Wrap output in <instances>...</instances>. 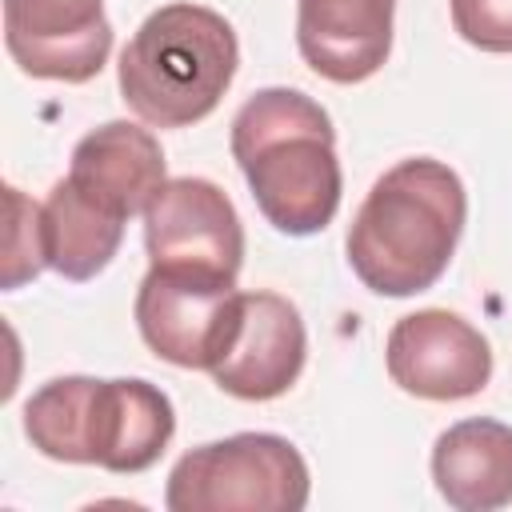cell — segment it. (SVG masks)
Here are the masks:
<instances>
[{
  "instance_id": "ba28073f",
  "label": "cell",
  "mask_w": 512,
  "mask_h": 512,
  "mask_svg": "<svg viewBox=\"0 0 512 512\" xmlns=\"http://www.w3.org/2000/svg\"><path fill=\"white\" fill-rule=\"evenodd\" d=\"M392 384L420 400H468L492 380V348L464 316L424 308L400 316L384 344Z\"/></svg>"
},
{
  "instance_id": "52a82bcc",
  "label": "cell",
  "mask_w": 512,
  "mask_h": 512,
  "mask_svg": "<svg viewBox=\"0 0 512 512\" xmlns=\"http://www.w3.org/2000/svg\"><path fill=\"white\" fill-rule=\"evenodd\" d=\"M144 248L156 268L236 280L244 228L224 188L200 176H176L144 208Z\"/></svg>"
},
{
  "instance_id": "9a60e30c",
  "label": "cell",
  "mask_w": 512,
  "mask_h": 512,
  "mask_svg": "<svg viewBox=\"0 0 512 512\" xmlns=\"http://www.w3.org/2000/svg\"><path fill=\"white\" fill-rule=\"evenodd\" d=\"M8 192V248H4V288H20L24 280H32L40 268H48L44 256V216L40 204H32L20 188H4Z\"/></svg>"
},
{
  "instance_id": "3957f363",
  "label": "cell",
  "mask_w": 512,
  "mask_h": 512,
  "mask_svg": "<svg viewBox=\"0 0 512 512\" xmlns=\"http://www.w3.org/2000/svg\"><path fill=\"white\" fill-rule=\"evenodd\" d=\"M24 432L48 460L132 476L164 456L176 432V408L148 380L56 376L28 396Z\"/></svg>"
},
{
  "instance_id": "30bf717a",
  "label": "cell",
  "mask_w": 512,
  "mask_h": 512,
  "mask_svg": "<svg viewBox=\"0 0 512 512\" xmlns=\"http://www.w3.org/2000/svg\"><path fill=\"white\" fill-rule=\"evenodd\" d=\"M308 332L288 296L240 292L236 328L212 364V380L240 400H276L304 372Z\"/></svg>"
},
{
  "instance_id": "9c48e42d",
  "label": "cell",
  "mask_w": 512,
  "mask_h": 512,
  "mask_svg": "<svg viewBox=\"0 0 512 512\" xmlns=\"http://www.w3.org/2000/svg\"><path fill=\"white\" fill-rule=\"evenodd\" d=\"M4 44L36 80L84 84L112 52L104 0H4Z\"/></svg>"
},
{
  "instance_id": "5b68a950",
  "label": "cell",
  "mask_w": 512,
  "mask_h": 512,
  "mask_svg": "<svg viewBox=\"0 0 512 512\" xmlns=\"http://www.w3.org/2000/svg\"><path fill=\"white\" fill-rule=\"evenodd\" d=\"M168 512H300L308 504L304 456L272 432H236L176 460Z\"/></svg>"
},
{
  "instance_id": "6da1fadb",
  "label": "cell",
  "mask_w": 512,
  "mask_h": 512,
  "mask_svg": "<svg viewBox=\"0 0 512 512\" xmlns=\"http://www.w3.org/2000/svg\"><path fill=\"white\" fill-rule=\"evenodd\" d=\"M468 216L460 176L412 156L388 168L364 196L348 228V264L380 296L428 292L452 264Z\"/></svg>"
},
{
  "instance_id": "7a4b0ae2",
  "label": "cell",
  "mask_w": 512,
  "mask_h": 512,
  "mask_svg": "<svg viewBox=\"0 0 512 512\" xmlns=\"http://www.w3.org/2000/svg\"><path fill=\"white\" fill-rule=\"evenodd\" d=\"M232 156L264 220L288 236H312L340 208L336 128L296 88H260L232 120Z\"/></svg>"
},
{
  "instance_id": "2e32d148",
  "label": "cell",
  "mask_w": 512,
  "mask_h": 512,
  "mask_svg": "<svg viewBox=\"0 0 512 512\" xmlns=\"http://www.w3.org/2000/svg\"><path fill=\"white\" fill-rule=\"evenodd\" d=\"M452 28L480 52H512V0H448Z\"/></svg>"
},
{
  "instance_id": "277c9868",
  "label": "cell",
  "mask_w": 512,
  "mask_h": 512,
  "mask_svg": "<svg viewBox=\"0 0 512 512\" xmlns=\"http://www.w3.org/2000/svg\"><path fill=\"white\" fill-rule=\"evenodd\" d=\"M236 64V28L220 12L164 4L120 52V96L152 128H188L220 104Z\"/></svg>"
},
{
  "instance_id": "8fae6325",
  "label": "cell",
  "mask_w": 512,
  "mask_h": 512,
  "mask_svg": "<svg viewBox=\"0 0 512 512\" xmlns=\"http://www.w3.org/2000/svg\"><path fill=\"white\" fill-rule=\"evenodd\" d=\"M396 0H296V48L332 84L376 76L392 52Z\"/></svg>"
},
{
  "instance_id": "7c38bea8",
  "label": "cell",
  "mask_w": 512,
  "mask_h": 512,
  "mask_svg": "<svg viewBox=\"0 0 512 512\" xmlns=\"http://www.w3.org/2000/svg\"><path fill=\"white\" fill-rule=\"evenodd\" d=\"M68 180L88 196H96L100 204L116 208L120 216H136L164 188L168 176H164V152L148 128L128 120H108L72 148Z\"/></svg>"
},
{
  "instance_id": "8992f818",
  "label": "cell",
  "mask_w": 512,
  "mask_h": 512,
  "mask_svg": "<svg viewBox=\"0 0 512 512\" xmlns=\"http://www.w3.org/2000/svg\"><path fill=\"white\" fill-rule=\"evenodd\" d=\"M236 316H240V292L236 280L224 276L176 272L152 264L136 292V328L144 344L176 368L212 372L236 328Z\"/></svg>"
},
{
  "instance_id": "4fadbf2b",
  "label": "cell",
  "mask_w": 512,
  "mask_h": 512,
  "mask_svg": "<svg viewBox=\"0 0 512 512\" xmlns=\"http://www.w3.org/2000/svg\"><path fill=\"white\" fill-rule=\"evenodd\" d=\"M432 480L456 512L512 504V428L488 416L452 424L432 444Z\"/></svg>"
},
{
  "instance_id": "5bb4252c",
  "label": "cell",
  "mask_w": 512,
  "mask_h": 512,
  "mask_svg": "<svg viewBox=\"0 0 512 512\" xmlns=\"http://www.w3.org/2000/svg\"><path fill=\"white\" fill-rule=\"evenodd\" d=\"M44 216V256L48 268H56L64 280H92L104 272L124 240L128 216L100 204L84 188H76L68 176L52 184L48 200L40 204Z\"/></svg>"
}]
</instances>
